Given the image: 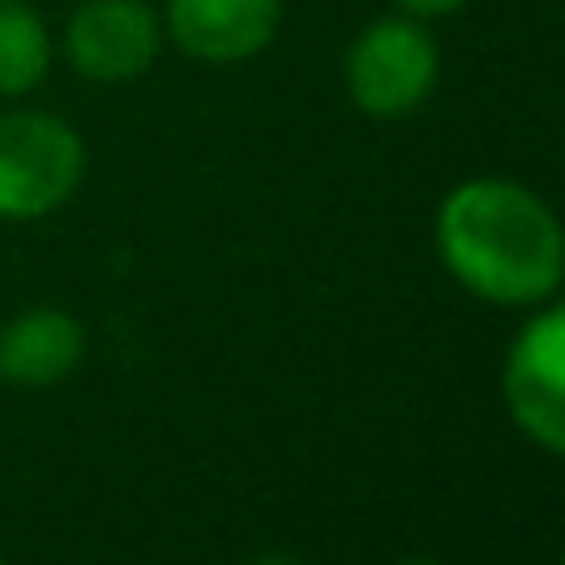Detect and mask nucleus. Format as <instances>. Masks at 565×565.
<instances>
[{
	"label": "nucleus",
	"mask_w": 565,
	"mask_h": 565,
	"mask_svg": "<svg viewBox=\"0 0 565 565\" xmlns=\"http://www.w3.org/2000/svg\"><path fill=\"white\" fill-rule=\"evenodd\" d=\"M407 15H447V10H461L467 0H397Z\"/></svg>",
	"instance_id": "nucleus-9"
},
{
	"label": "nucleus",
	"mask_w": 565,
	"mask_h": 565,
	"mask_svg": "<svg viewBox=\"0 0 565 565\" xmlns=\"http://www.w3.org/2000/svg\"><path fill=\"white\" fill-rule=\"evenodd\" d=\"M258 565H298V561H292V556H264Z\"/></svg>",
	"instance_id": "nucleus-10"
},
{
	"label": "nucleus",
	"mask_w": 565,
	"mask_h": 565,
	"mask_svg": "<svg viewBox=\"0 0 565 565\" xmlns=\"http://www.w3.org/2000/svg\"><path fill=\"white\" fill-rule=\"evenodd\" d=\"M441 264L461 288L501 308H526L561 288L565 228L531 189L511 179H471L441 199Z\"/></svg>",
	"instance_id": "nucleus-1"
},
{
	"label": "nucleus",
	"mask_w": 565,
	"mask_h": 565,
	"mask_svg": "<svg viewBox=\"0 0 565 565\" xmlns=\"http://www.w3.org/2000/svg\"><path fill=\"white\" fill-rule=\"evenodd\" d=\"M164 20L145 0H85L65 25V60L95 85H129L159 60Z\"/></svg>",
	"instance_id": "nucleus-4"
},
{
	"label": "nucleus",
	"mask_w": 565,
	"mask_h": 565,
	"mask_svg": "<svg viewBox=\"0 0 565 565\" xmlns=\"http://www.w3.org/2000/svg\"><path fill=\"white\" fill-rule=\"evenodd\" d=\"M501 387H507L516 427L546 451L565 457V308L536 312L521 328Z\"/></svg>",
	"instance_id": "nucleus-5"
},
{
	"label": "nucleus",
	"mask_w": 565,
	"mask_h": 565,
	"mask_svg": "<svg viewBox=\"0 0 565 565\" xmlns=\"http://www.w3.org/2000/svg\"><path fill=\"white\" fill-rule=\"evenodd\" d=\"M561 565H565V551H561Z\"/></svg>",
	"instance_id": "nucleus-12"
},
{
	"label": "nucleus",
	"mask_w": 565,
	"mask_h": 565,
	"mask_svg": "<svg viewBox=\"0 0 565 565\" xmlns=\"http://www.w3.org/2000/svg\"><path fill=\"white\" fill-rule=\"evenodd\" d=\"M437 40L422 15H382L348 50V95L372 119L412 115L437 85Z\"/></svg>",
	"instance_id": "nucleus-3"
},
{
	"label": "nucleus",
	"mask_w": 565,
	"mask_h": 565,
	"mask_svg": "<svg viewBox=\"0 0 565 565\" xmlns=\"http://www.w3.org/2000/svg\"><path fill=\"white\" fill-rule=\"evenodd\" d=\"M85 179V145L60 115H0V218H45Z\"/></svg>",
	"instance_id": "nucleus-2"
},
{
	"label": "nucleus",
	"mask_w": 565,
	"mask_h": 565,
	"mask_svg": "<svg viewBox=\"0 0 565 565\" xmlns=\"http://www.w3.org/2000/svg\"><path fill=\"white\" fill-rule=\"evenodd\" d=\"M282 0H164V35L209 65H238L274 45Z\"/></svg>",
	"instance_id": "nucleus-6"
},
{
	"label": "nucleus",
	"mask_w": 565,
	"mask_h": 565,
	"mask_svg": "<svg viewBox=\"0 0 565 565\" xmlns=\"http://www.w3.org/2000/svg\"><path fill=\"white\" fill-rule=\"evenodd\" d=\"M85 358V328L60 308H30L0 332V377L10 387H55Z\"/></svg>",
	"instance_id": "nucleus-7"
},
{
	"label": "nucleus",
	"mask_w": 565,
	"mask_h": 565,
	"mask_svg": "<svg viewBox=\"0 0 565 565\" xmlns=\"http://www.w3.org/2000/svg\"><path fill=\"white\" fill-rule=\"evenodd\" d=\"M0 565H6V561H0Z\"/></svg>",
	"instance_id": "nucleus-13"
},
{
	"label": "nucleus",
	"mask_w": 565,
	"mask_h": 565,
	"mask_svg": "<svg viewBox=\"0 0 565 565\" xmlns=\"http://www.w3.org/2000/svg\"><path fill=\"white\" fill-rule=\"evenodd\" d=\"M402 565H441V561H402Z\"/></svg>",
	"instance_id": "nucleus-11"
},
{
	"label": "nucleus",
	"mask_w": 565,
	"mask_h": 565,
	"mask_svg": "<svg viewBox=\"0 0 565 565\" xmlns=\"http://www.w3.org/2000/svg\"><path fill=\"white\" fill-rule=\"evenodd\" d=\"M55 60L50 25L30 0H0V95L20 99L40 89Z\"/></svg>",
	"instance_id": "nucleus-8"
}]
</instances>
